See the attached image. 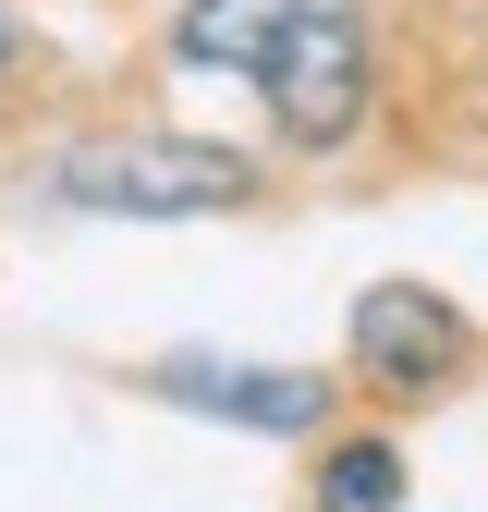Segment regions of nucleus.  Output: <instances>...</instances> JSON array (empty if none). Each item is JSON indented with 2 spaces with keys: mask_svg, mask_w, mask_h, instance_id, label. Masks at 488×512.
<instances>
[{
  "mask_svg": "<svg viewBox=\"0 0 488 512\" xmlns=\"http://www.w3.org/2000/svg\"><path fill=\"white\" fill-rule=\"evenodd\" d=\"M269 98V122L293 147H330V135H354V110H366V13L354 0H305V13L269 37V61L244 74Z\"/></svg>",
  "mask_w": 488,
  "mask_h": 512,
  "instance_id": "nucleus-1",
  "label": "nucleus"
},
{
  "mask_svg": "<svg viewBox=\"0 0 488 512\" xmlns=\"http://www.w3.org/2000/svg\"><path fill=\"white\" fill-rule=\"evenodd\" d=\"M61 196L110 208V220H196L244 196V159L232 147H86V159H61Z\"/></svg>",
  "mask_w": 488,
  "mask_h": 512,
  "instance_id": "nucleus-2",
  "label": "nucleus"
},
{
  "mask_svg": "<svg viewBox=\"0 0 488 512\" xmlns=\"http://www.w3.org/2000/svg\"><path fill=\"white\" fill-rule=\"evenodd\" d=\"M354 366L391 378V391H427V378L464 366V317L427 281H379V293H354Z\"/></svg>",
  "mask_w": 488,
  "mask_h": 512,
  "instance_id": "nucleus-3",
  "label": "nucleus"
},
{
  "mask_svg": "<svg viewBox=\"0 0 488 512\" xmlns=\"http://www.w3.org/2000/svg\"><path fill=\"white\" fill-rule=\"evenodd\" d=\"M159 391L171 403H196V415H232V427H318L330 415V378H305V366H281V378H257V366H159Z\"/></svg>",
  "mask_w": 488,
  "mask_h": 512,
  "instance_id": "nucleus-4",
  "label": "nucleus"
},
{
  "mask_svg": "<svg viewBox=\"0 0 488 512\" xmlns=\"http://www.w3.org/2000/svg\"><path fill=\"white\" fill-rule=\"evenodd\" d=\"M391 500H403V452L391 439H342L318 476V512H391Z\"/></svg>",
  "mask_w": 488,
  "mask_h": 512,
  "instance_id": "nucleus-5",
  "label": "nucleus"
}]
</instances>
